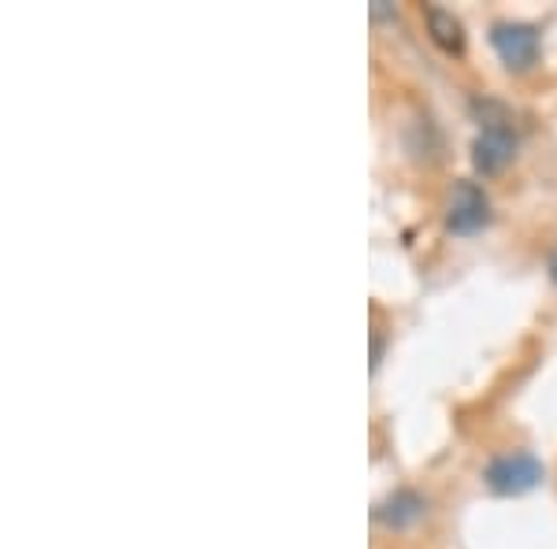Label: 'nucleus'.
Masks as SVG:
<instances>
[{
  "mask_svg": "<svg viewBox=\"0 0 557 549\" xmlns=\"http://www.w3.org/2000/svg\"><path fill=\"white\" fill-rule=\"evenodd\" d=\"M472 112L480 115V134L472 141V164L483 175H498L517 152V127L506 108L494 101H475Z\"/></svg>",
  "mask_w": 557,
  "mask_h": 549,
  "instance_id": "obj_1",
  "label": "nucleus"
},
{
  "mask_svg": "<svg viewBox=\"0 0 557 549\" xmlns=\"http://www.w3.org/2000/svg\"><path fill=\"white\" fill-rule=\"evenodd\" d=\"M543 475H546L543 461H539L535 453H524V449L494 457V461L483 467V483H487L494 494H502V498H517V494L535 490V486L543 483Z\"/></svg>",
  "mask_w": 557,
  "mask_h": 549,
  "instance_id": "obj_2",
  "label": "nucleus"
},
{
  "mask_svg": "<svg viewBox=\"0 0 557 549\" xmlns=\"http://www.w3.org/2000/svg\"><path fill=\"white\" fill-rule=\"evenodd\" d=\"M491 223V197L480 183H454L450 201H446V227L454 234H475Z\"/></svg>",
  "mask_w": 557,
  "mask_h": 549,
  "instance_id": "obj_3",
  "label": "nucleus"
},
{
  "mask_svg": "<svg viewBox=\"0 0 557 549\" xmlns=\"http://www.w3.org/2000/svg\"><path fill=\"white\" fill-rule=\"evenodd\" d=\"M491 45L506 67L528 71L539 60V30L532 23H498L491 30Z\"/></svg>",
  "mask_w": 557,
  "mask_h": 549,
  "instance_id": "obj_4",
  "label": "nucleus"
},
{
  "mask_svg": "<svg viewBox=\"0 0 557 549\" xmlns=\"http://www.w3.org/2000/svg\"><path fill=\"white\" fill-rule=\"evenodd\" d=\"M424 20H428L431 41H435L438 49H446V52H454V57H461V52H465V26H461V20H457L454 12H446V8H438V4L428 8Z\"/></svg>",
  "mask_w": 557,
  "mask_h": 549,
  "instance_id": "obj_5",
  "label": "nucleus"
},
{
  "mask_svg": "<svg viewBox=\"0 0 557 549\" xmlns=\"http://www.w3.org/2000/svg\"><path fill=\"white\" fill-rule=\"evenodd\" d=\"M375 516H380L386 527H409L424 516V498H420L417 490H394L391 498L375 509Z\"/></svg>",
  "mask_w": 557,
  "mask_h": 549,
  "instance_id": "obj_6",
  "label": "nucleus"
},
{
  "mask_svg": "<svg viewBox=\"0 0 557 549\" xmlns=\"http://www.w3.org/2000/svg\"><path fill=\"white\" fill-rule=\"evenodd\" d=\"M550 275H554V283H557V249L550 253Z\"/></svg>",
  "mask_w": 557,
  "mask_h": 549,
  "instance_id": "obj_7",
  "label": "nucleus"
}]
</instances>
